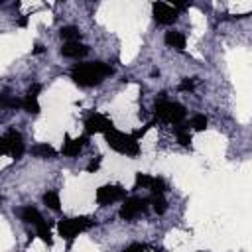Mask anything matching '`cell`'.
Here are the masks:
<instances>
[{
  "mask_svg": "<svg viewBox=\"0 0 252 252\" xmlns=\"http://www.w3.org/2000/svg\"><path fill=\"white\" fill-rule=\"evenodd\" d=\"M152 10H154V20H156L158 24H161V26L173 24V22L177 20V16H179V12H177L173 6L165 4V2H154V4H152Z\"/></svg>",
  "mask_w": 252,
  "mask_h": 252,
  "instance_id": "8",
  "label": "cell"
},
{
  "mask_svg": "<svg viewBox=\"0 0 252 252\" xmlns=\"http://www.w3.org/2000/svg\"><path fill=\"white\" fill-rule=\"evenodd\" d=\"M94 226V220L89 217H73V219H63L57 222V230L65 240H73L79 232H85Z\"/></svg>",
  "mask_w": 252,
  "mask_h": 252,
  "instance_id": "3",
  "label": "cell"
},
{
  "mask_svg": "<svg viewBox=\"0 0 252 252\" xmlns=\"http://www.w3.org/2000/svg\"><path fill=\"white\" fill-rule=\"evenodd\" d=\"M175 136H177V142H179L181 146H189V144H191V134H189L187 130H183L181 124L175 126Z\"/></svg>",
  "mask_w": 252,
  "mask_h": 252,
  "instance_id": "21",
  "label": "cell"
},
{
  "mask_svg": "<svg viewBox=\"0 0 252 252\" xmlns=\"http://www.w3.org/2000/svg\"><path fill=\"white\" fill-rule=\"evenodd\" d=\"M33 53H43V45H41V43H35V47H33Z\"/></svg>",
  "mask_w": 252,
  "mask_h": 252,
  "instance_id": "29",
  "label": "cell"
},
{
  "mask_svg": "<svg viewBox=\"0 0 252 252\" xmlns=\"http://www.w3.org/2000/svg\"><path fill=\"white\" fill-rule=\"evenodd\" d=\"M148 203L150 201L144 199V197H130V199L124 201V205L120 207L118 215L124 220H134L136 217H140V215H144L148 211Z\"/></svg>",
  "mask_w": 252,
  "mask_h": 252,
  "instance_id": "5",
  "label": "cell"
},
{
  "mask_svg": "<svg viewBox=\"0 0 252 252\" xmlns=\"http://www.w3.org/2000/svg\"><path fill=\"white\" fill-rule=\"evenodd\" d=\"M108 75H112V67L102 61H91V63H77L71 69V79L81 87H94L102 83Z\"/></svg>",
  "mask_w": 252,
  "mask_h": 252,
  "instance_id": "1",
  "label": "cell"
},
{
  "mask_svg": "<svg viewBox=\"0 0 252 252\" xmlns=\"http://www.w3.org/2000/svg\"><path fill=\"white\" fill-rule=\"evenodd\" d=\"M126 197V189L122 185H102L96 189V203L98 205H110L116 201H122Z\"/></svg>",
  "mask_w": 252,
  "mask_h": 252,
  "instance_id": "7",
  "label": "cell"
},
{
  "mask_svg": "<svg viewBox=\"0 0 252 252\" xmlns=\"http://www.w3.org/2000/svg\"><path fill=\"white\" fill-rule=\"evenodd\" d=\"M26 24H28V18H20V20H18V26H22V28H24Z\"/></svg>",
  "mask_w": 252,
  "mask_h": 252,
  "instance_id": "30",
  "label": "cell"
},
{
  "mask_svg": "<svg viewBox=\"0 0 252 252\" xmlns=\"http://www.w3.org/2000/svg\"><path fill=\"white\" fill-rule=\"evenodd\" d=\"M0 108H22V98H16L8 93H0Z\"/></svg>",
  "mask_w": 252,
  "mask_h": 252,
  "instance_id": "15",
  "label": "cell"
},
{
  "mask_svg": "<svg viewBox=\"0 0 252 252\" xmlns=\"http://www.w3.org/2000/svg\"><path fill=\"white\" fill-rule=\"evenodd\" d=\"M2 154H6V152H4V144H2V138H0V156H2Z\"/></svg>",
  "mask_w": 252,
  "mask_h": 252,
  "instance_id": "31",
  "label": "cell"
},
{
  "mask_svg": "<svg viewBox=\"0 0 252 252\" xmlns=\"http://www.w3.org/2000/svg\"><path fill=\"white\" fill-rule=\"evenodd\" d=\"M20 219H22L24 222L33 224V226H37L39 222H43V217H41V215H39V211H37L35 207H32V205H28V207L20 209Z\"/></svg>",
  "mask_w": 252,
  "mask_h": 252,
  "instance_id": "12",
  "label": "cell"
},
{
  "mask_svg": "<svg viewBox=\"0 0 252 252\" xmlns=\"http://www.w3.org/2000/svg\"><path fill=\"white\" fill-rule=\"evenodd\" d=\"M207 122H209V120H207L205 114H195V116L191 118V126H193V130H199V132L207 128Z\"/></svg>",
  "mask_w": 252,
  "mask_h": 252,
  "instance_id": "23",
  "label": "cell"
},
{
  "mask_svg": "<svg viewBox=\"0 0 252 252\" xmlns=\"http://www.w3.org/2000/svg\"><path fill=\"white\" fill-rule=\"evenodd\" d=\"M41 91V85H37V83H33L30 89H28V96H32V98H37V93Z\"/></svg>",
  "mask_w": 252,
  "mask_h": 252,
  "instance_id": "27",
  "label": "cell"
},
{
  "mask_svg": "<svg viewBox=\"0 0 252 252\" xmlns=\"http://www.w3.org/2000/svg\"><path fill=\"white\" fill-rule=\"evenodd\" d=\"M150 203L154 205V211H156L158 215H163V213L167 211V203H165V199H163V195H154Z\"/></svg>",
  "mask_w": 252,
  "mask_h": 252,
  "instance_id": "20",
  "label": "cell"
},
{
  "mask_svg": "<svg viewBox=\"0 0 252 252\" xmlns=\"http://www.w3.org/2000/svg\"><path fill=\"white\" fill-rule=\"evenodd\" d=\"M59 35H61L63 39H67V41H79L81 32H79V28H75V26H63V28L59 30Z\"/></svg>",
  "mask_w": 252,
  "mask_h": 252,
  "instance_id": "16",
  "label": "cell"
},
{
  "mask_svg": "<svg viewBox=\"0 0 252 252\" xmlns=\"http://www.w3.org/2000/svg\"><path fill=\"white\" fill-rule=\"evenodd\" d=\"M148 189H152L154 195H163V191H165V181H163L161 177H154Z\"/></svg>",
  "mask_w": 252,
  "mask_h": 252,
  "instance_id": "22",
  "label": "cell"
},
{
  "mask_svg": "<svg viewBox=\"0 0 252 252\" xmlns=\"http://www.w3.org/2000/svg\"><path fill=\"white\" fill-rule=\"evenodd\" d=\"M43 203H45L51 211H59V209H61L59 193H57V191H47V193H43Z\"/></svg>",
  "mask_w": 252,
  "mask_h": 252,
  "instance_id": "17",
  "label": "cell"
},
{
  "mask_svg": "<svg viewBox=\"0 0 252 252\" xmlns=\"http://www.w3.org/2000/svg\"><path fill=\"white\" fill-rule=\"evenodd\" d=\"M22 108L26 112H30V114H37L39 112V102H37V98L26 96V98H22Z\"/></svg>",
  "mask_w": 252,
  "mask_h": 252,
  "instance_id": "19",
  "label": "cell"
},
{
  "mask_svg": "<svg viewBox=\"0 0 252 252\" xmlns=\"http://www.w3.org/2000/svg\"><path fill=\"white\" fill-rule=\"evenodd\" d=\"M195 89V79H183L179 85V91H193Z\"/></svg>",
  "mask_w": 252,
  "mask_h": 252,
  "instance_id": "25",
  "label": "cell"
},
{
  "mask_svg": "<svg viewBox=\"0 0 252 252\" xmlns=\"http://www.w3.org/2000/svg\"><path fill=\"white\" fill-rule=\"evenodd\" d=\"M152 179H154V177H150V175H146V173H136L134 187H136V189H140V187L148 189V187H150V183H152Z\"/></svg>",
  "mask_w": 252,
  "mask_h": 252,
  "instance_id": "24",
  "label": "cell"
},
{
  "mask_svg": "<svg viewBox=\"0 0 252 252\" xmlns=\"http://www.w3.org/2000/svg\"><path fill=\"white\" fill-rule=\"evenodd\" d=\"M0 201H2V197H0Z\"/></svg>",
  "mask_w": 252,
  "mask_h": 252,
  "instance_id": "32",
  "label": "cell"
},
{
  "mask_svg": "<svg viewBox=\"0 0 252 252\" xmlns=\"http://www.w3.org/2000/svg\"><path fill=\"white\" fill-rule=\"evenodd\" d=\"M85 142H87V136H81V138H65V144L61 148V154L67 156V158H75L83 150Z\"/></svg>",
  "mask_w": 252,
  "mask_h": 252,
  "instance_id": "11",
  "label": "cell"
},
{
  "mask_svg": "<svg viewBox=\"0 0 252 252\" xmlns=\"http://www.w3.org/2000/svg\"><path fill=\"white\" fill-rule=\"evenodd\" d=\"M156 118L167 122V124H181L185 118V108L179 102H171V100H159L156 102Z\"/></svg>",
  "mask_w": 252,
  "mask_h": 252,
  "instance_id": "4",
  "label": "cell"
},
{
  "mask_svg": "<svg viewBox=\"0 0 252 252\" xmlns=\"http://www.w3.org/2000/svg\"><path fill=\"white\" fill-rule=\"evenodd\" d=\"M98 165H100V161H98V159H96V161H91V163H89V167H87V169H89V171H96V169H98Z\"/></svg>",
  "mask_w": 252,
  "mask_h": 252,
  "instance_id": "28",
  "label": "cell"
},
{
  "mask_svg": "<svg viewBox=\"0 0 252 252\" xmlns=\"http://www.w3.org/2000/svg\"><path fill=\"white\" fill-rule=\"evenodd\" d=\"M144 250H146V246H144V244H138V242H134V244L126 246L122 252H144Z\"/></svg>",
  "mask_w": 252,
  "mask_h": 252,
  "instance_id": "26",
  "label": "cell"
},
{
  "mask_svg": "<svg viewBox=\"0 0 252 252\" xmlns=\"http://www.w3.org/2000/svg\"><path fill=\"white\" fill-rule=\"evenodd\" d=\"M2 138V144H4V152L10 154L14 159H20L22 154H24V140H22V134L14 128H10Z\"/></svg>",
  "mask_w": 252,
  "mask_h": 252,
  "instance_id": "6",
  "label": "cell"
},
{
  "mask_svg": "<svg viewBox=\"0 0 252 252\" xmlns=\"http://www.w3.org/2000/svg\"><path fill=\"white\" fill-rule=\"evenodd\" d=\"M35 228H37V236H39V238H41V240H43L47 246H51V244H53V238H51V230H49V224L43 220V222H39Z\"/></svg>",
  "mask_w": 252,
  "mask_h": 252,
  "instance_id": "18",
  "label": "cell"
},
{
  "mask_svg": "<svg viewBox=\"0 0 252 252\" xmlns=\"http://www.w3.org/2000/svg\"><path fill=\"white\" fill-rule=\"evenodd\" d=\"M87 53H89V47L81 41H67L61 47V55L69 59H79V57H85Z\"/></svg>",
  "mask_w": 252,
  "mask_h": 252,
  "instance_id": "10",
  "label": "cell"
},
{
  "mask_svg": "<svg viewBox=\"0 0 252 252\" xmlns=\"http://www.w3.org/2000/svg\"><path fill=\"white\" fill-rule=\"evenodd\" d=\"M32 152H33L35 158H41V159H53L57 156V152L49 144H37V146L32 148Z\"/></svg>",
  "mask_w": 252,
  "mask_h": 252,
  "instance_id": "14",
  "label": "cell"
},
{
  "mask_svg": "<svg viewBox=\"0 0 252 252\" xmlns=\"http://www.w3.org/2000/svg\"><path fill=\"white\" fill-rule=\"evenodd\" d=\"M104 138H106L108 148H112L118 154L138 156V152H140V144H138V140L132 138V134H124V132H118L116 128H112L104 134Z\"/></svg>",
  "mask_w": 252,
  "mask_h": 252,
  "instance_id": "2",
  "label": "cell"
},
{
  "mask_svg": "<svg viewBox=\"0 0 252 252\" xmlns=\"http://www.w3.org/2000/svg\"><path fill=\"white\" fill-rule=\"evenodd\" d=\"M112 128H114V126H112V122H110L106 116L96 114V112L89 114V116H87V120H85V130H87V134H98V132L106 134V132H108V130H112Z\"/></svg>",
  "mask_w": 252,
  "mask_h": 252,
  "instance_id": "9",
  "label": "cell"
},
{
  "mask_svg": "<svg viewBox=\"0 0 252 252\" xmlns=\"http://www.w3.org/2000/svg\"><path fill=\"white\" fill-rule=\"evenodd\" d=\"M165 43L169 45V47H173V49H185V35L181 33V32H175V30H171V32H167L165 33Z\"/></svg>",
  "mask_w": 252,
  "mask_h": 252,
  "instance_id": "13",
  "label": "cell"
}]
</instances>
